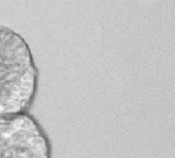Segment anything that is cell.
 Wrapping results in <instances>:
<instances>
[{
  "label": "cell",
  "mask_w": 175,
  "mask_h": 158,
  "mask_svg": "<svg viewBox=\"0 0 175 158\" xmlns=\"http://www.w3.org/2000/svg\"><path fill=\"white\" fill-rule=\"evenodd\" d=\"M38 71L28 43L0 26V116L27 113L37 89Z\"/></svg>",
  "instance_id": "1"
},
{
  "label": "cell",
  "mask_w": 175,
  "mask_h": 158,
  "mask_svg": "<svg viewBox=\"0 0 175 158\" xmlns=\"http://www.w3.org/2000/svg\"><path fill=\"white\" fill-rule=\"evenodd\" d=\"M0 158H51V146L28 113L0 116Z\"/></svg>",
  "instance_id": "2"
}]
</instances>
